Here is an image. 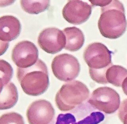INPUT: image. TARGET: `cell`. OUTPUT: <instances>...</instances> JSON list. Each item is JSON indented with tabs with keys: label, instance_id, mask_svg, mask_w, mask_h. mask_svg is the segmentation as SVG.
Wrapping results in <instances>:
<instances>
[{
	"label": "cell",
	"instance_id": "obj_1",
	"mask_svg": "<svg viewBox=\"0 0 127 124\" xmlns=\"http://www.w3.org/2000/svg\"><path fill=\"white\" fill-rule=\"evenodd\" d=\"M98 28L101 35L107 38L116 39L125 33L127 27L125 8L121 2L110 0L101 7Z\"/></svg>",
	"mask_w": 127,
	"mask_h": 124
},
{
	"label": "cell",
	"instance_id": "obj_2",
	"mask_svg": "<svg viewBox=\"0 0 127 124\" xmlns=\"http://www.w3.org/2000/svg\"><path fill=\"white\" fill-rule=\"evenodd\" d=\"M17 78L23 91L31 96H38L45 92L49 85L47 68L41 60L32 67L17 68Z\"/></svg>",
	"mask_w": 127,
	"mask_h": 124
},
{
	"label": "cell",
	"instance_id": "obj_3",
	"mask_svg": "<svg viewBox=\"0 0 127 124\" xmlns=\"http://www.w3.org/2000/svg\"><path fill=\"white\" fill-rule=\"evenodd\" d=\"M112 52L102 43L89 44L83 53V59L89 67V75L98 83H108L106 77L107 69L112 65Z\"/></svg>",
	"mask_w": 127,
	"mask_h": 124
},
{
	"label": "cell",
	"instance_id": "obj_4",
	"mask_svg": "<svg viewBox=\"0 0 127 124\" xmlns=\"http://www.w3.org/2000/svg\"><path fill=\"white\" fill-rule=\"evenodd\" d=\"M89 93L88 87L81 82H69L63 85L58 91L56 104L61 111H70L88 98Z\"/></svg>",
	"mask_w": 127,
	"mask_h": 124
},
{
	"label": "cell",
	"instance_id": "obj_5",
	"mask_svg": "<svg viewBox=\"0 0 127 124\" xmlns=\"http://www.w3.org/2000/svg\"><path fill=\"white\" fill-rule=\"evenodd\" d=\"M88 102L95 108L110 114L114 113L119 108L120 97L114 89L102 87L93 92Z\"/></svg>",
	"mask_w": 127,
	"mask_h": 124
},
{
	"label": "cell",
	"instance_id": "obj_6",
	"mask_svg": "<svg viewBox=\"0 0 127 124\" xmlns=\"http://www.w3.org/2000/svg\"><path fill=\"white\" fill-rule=\"evenodd\" d=\"M53 73L60 81L68 82L77 77L80 71V65L74 56L64 53L56 56L51 64Z\"/></svg>",
	"mask_w": 127,
	"mask_h": 124
},
{
	"label": "cell",
	"instance_id": "obj_7",
	"mask_svg": "<svg viewBox=\"0 0 127 124\" xmlns=\"http://www.w3.org/2000/svg\"><path fill=\"white\" fill-rule=\"evenodd\" d=\"M38 50L35 44L28 41L20 42L13 48L12 59L18 68L26 69L37 61Z\"/></svg>",
	"mask_w": 127,
	"mask_h": 124
},
{
	"label": "cell",
	"instance_id": "obj_8",
	"mask_svg": "<svg viewBox=\"0 0 127 124\" xmlns=\"http://www.w3.org/2000/svg\"><path fill=\"white\" fill-rule=\"evenodd\" d=\"M38 43L48 53H57L65 47L66 39L63 31L56 28H47L40 33Z\"/></svg>",
	"mask_w": 127,
	"mask_h": 124
},
{
	"label": "cell",
	"instance_id": "obj_9",
	"mask_svg": "<svg viewBox=\"0 0 127 124\" xmlns=\"http://www.w3.org/2000/svg\"><path fill=\"white\" fill-rule=\"evenodd\" d=\"M55 111L51 104L44 99L32 103L26 112L30 124H49L55 116Z\"/></svg>",
	"mask_w": 127,
	"mask_h": 124
},
{
	"label": "cell",
	"instance_id": "obj_10",
	"mask_svg": "<svg viewBox=\"0 0 127 124\" xmlns=\"http://www.w3.org/2000/svg\"><path fill=\"white\" fill-rule=\"evenodd\" d=\"M92 6L81 0H69L63 10L64 18L70 24L78 25L87 21L91 15Z\"/></svg>",
	"mask_w": 127,
	"mask_h": 124
},
{
	"label": "cell",
	"instance_id": "obj_11",
	"mask_svg": "<svg viewBox=\"0 0 127 124\" xmlns=\"http://www.w3.org/2000/svg\"><path fill=\"white\" fill-rule=\"evenodd\" d=\"M21 25L18 19L13 16H4L0 18V40L9 42L18 37Z\"/></svg>",
	"mask_w": 127,
	"mask_h": 124
},
{
	"label": "cell",
	"instance_id": "obj_12",
	"mask_svg": "<svg viewBox=\"0 0 127 124\" xmlns=\"http://www.w3.org/2000/svg\"><path fill=\"white\" fill-rule=\"evenodd\" d=\"M63 31L66 39L65 49L76 51L82 47L84 43L85 37L81 30L75 27H68Z\"/></svg>",
	"mask_w": 127,
	"mask_h": 124
},
{
	"label": "cell",
	"instance_id": "obj_13",
	"mask_svg": "<svg viewBox=\"0 0 127 124\" xmlns=\"http://www.w3.org/2000/svg\"><path fill=\"white\" fill-rule=\"evenodd\" d=\"M0 109H9L14 106L18 98L17 88L13 83H9L0 87Z\"/></svg>",
	"mask_w": 127,
	"mask_h": 124
},
{
	"label": "cell",
	"instance_id": "obj_14",
	"mask_svg": "<svg viewBox=\"0 0 127 124\" xmlns=\"http://www.w3.org/2000/svg\"><path fill=\"white\" fill-rule=\"evenodd\" d=\"M106 77L108 83L116 87H121L127 77V70L121 66L112 65L107 69Z\"/></svg>",
	"mask_w": 127,
	"mask_h": 124
},
{
	"label": "cell",
	"instance_id": "obj_15",
	"mask_svg": "<svg viewBox=\"0 0 127 124\" xmlns=\"http://www.w3.org/2000/svg\"><path fill=\"white\" fill-rule=\"evenodd\" d=\"M20 4L24 11L30 14H38L47 9L49 0H21Z\"/></svg>",
	"mask_w": 127,
	"mask_h": 124
},
{
	"label": "cell",
	"instance_id": "obj_16",
	"mask_svg": "<svg viewBox=\"0 0 127 124\" xmlns=\"http://www.w3.org/2000/svg\"><path fill=\"white\" fill-rule=\"evenodd\" d=\"M0 87L10 83L13 76V70L11 66L4 60H0Z\"/></svg>",
	"mask_w": 127,
	"mask_h": 124
},
{
	"label": "cell",
	"instance_id": "obj_17",
	"mask_svg": "<svg viewBox=\"0 0 127 124\" xmlns=\"http://www.w3.org/2000/svg\"><path fill=\"white\" fill-rule=\"evenodd\" d=\"M0 124H25L23 117L19 113L10 112L0 117Z\"/></svg>",
	"mask_w": 127,
	"mask_h": 124
},
{
	"label": "cell",
	"instance_id": "obj_18",
	"mask_svg": "<svg viewBox=\"0 0 127 124\" xmlns=\"http://www.w3.org/2000/svg\"><path fill=\"white\" fill-rule=\"evenodd\" d=\"M104 115L100 112H94L79 121L77 124H98L104 119Z\"/></svg>",
	"mask_w": 127,
	"mask_h": 124
},
{
	"label": "cell",
	"instance_id": "obj_19",
	"mask_svg": "<svg viewBox=\"0 0 127 124\" xmlns=\"http://www.w3.org/2000/svg\"><path fill=\"white\" fill-rule=\"evenodd\" d=\"M56 124H77V123L74 115L67 113L59 115Z\"/></svg>",
	"mask_w": 127,
	"mask_h": 124
},
{
	"label": "cell",
	"instance_id": "obj_20",
	"mask_svg": "<svg viewBox=\"0 0 127 124\" xmlns=\"http://www.w3.org/2000/svg\"><path fill=\"white\" fill-rule=\"evenodd\" d=\"M118 116L123 124H127V99L121 103L118 110Z\"/></svg>",
	"mask_w": 127,
	"mask_h": 124
},
{
	"label": "cell",
	"instance_id": "obj_21",
	"mask_svg": "<svg viewBox=\"0 0 127 124\" xmlns=\"http://www.w3.org/2000/svg\"><path fill=\"white\" fill-rule=\"evenodd\" d=\"M110 0H93L90 1L91 4L94 5H98L102 7L103 6L106 5L109 2Z\"/></svg>",
	"mask_w": 127,
	"mask_h": 124
},
{
	"label": "cell",
	"instance_id": "obj_22",
	"mask_svg": "<svg viewBox=\"0 0 127 124\" xmlns=\"http://www.w3.org/2000/svg\"><path fill=\"white\" fill-rule=\"evenodd\" d=\"M122 86L124 92L127 96V77L123 82Z\"/></svg>",
	"mask_w": 127,
	"mask_h": 124
}]
</instances>
